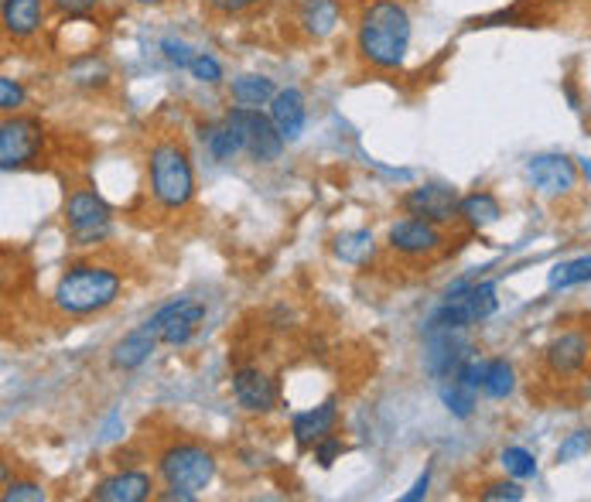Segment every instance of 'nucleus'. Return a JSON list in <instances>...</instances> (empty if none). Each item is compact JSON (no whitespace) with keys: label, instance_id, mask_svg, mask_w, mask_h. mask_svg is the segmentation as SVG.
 <instances>
[{"label":"nucleus","instance_id":"14","mask_svg":"<svg viewBox=\"0 0 591 502\" xmlns=\"http://www.w3.org/2000/svg\"><path fill=\"white\" fill-rule=\"evenodd\" d=\"M554 376H578L591 359V339L584 331H560L544 352Z\"/></svg>","mask_w":591,"mask_h":502},{"label":"nucleus","instance_id":"19","mask_svg":"<svg viewBox=\"0 0 591 502\" xmlns=\"http://www.w3.org/2000/svg\"><path fill=\"white\" fill-rule=\"evenodd\" d=\"M148 495H151L148 471H117V476L103 479L93 489V499L100 502H144Z\"/></svg>","mask_w":591,"mask_h":502},{"label":"nucleus","instance_id":"12","mask_svg":"<svg viewBox=\"0 0 591 502\" xmlns=\"http://www.w3.org/2000/svg\"><path fill=\"white\" fill-rule=\"evenodd\" d=\"M526 178L541 195H568L578 185V167L565 154H533L526 161Z\"/></svg>","mask_w":591,"mask_h":502},{"label":"nucleus","instance_id":"25","mask_svg":"<svg viewBox=\"0 0 591 502\" xmlns=\"http://www.w3.org/2000/svg\"><path fill=\"white\" fill-rule=\"evenodd\" d=\"M441 404H444L448 413L459 417V421H468V417L475 413V404H478V389H472V386L452 380V383H448V386L441 389Z\"/></svg>","mask_w":591,"mask_h":502},{"label":"nucleus","instance_id":"34","mask_svg":"<svg viewBox=\"0 0 591 502\" xmlns=\"http://www.w3.org/2000/svg\"><path fill=\"white\" fill-rule=\"evenodd\" d=\"M45 489L38 482H8L4 489V502H42Z\"/></svg>","mask_w":591,"mask_h":502},{"label":"nucleus","instance_id":"29","mask_svg":"<svg viewBox=\"0 0 591 502\" xmlns=\"http://www.w3.org/2000/svg\"><path fill=\"white\" fill-rule=\"evenodd\" d=\"M499 462L513 479H533V476H537V458H533L526 448H502Z\"/></svg>","mask_w":591,"mask_h":502},{"label":"nucleus","instance_id":"18","mask_svg":"<svg viewBox=\"0 0 591 502\" xmlns=\"http://www.w3.org/2000/svg\"><path fill=\"white\" fill-rule=\"evenodd\" d=\"M270 120L285 141H298L304 133V120H308L304 96L298 90H277V96L270 100Z\"/></svg>","mask_w":591,"mask_h":502},{"label":"nucleus","instance_id":"5","mask_svg":"<svg viewBox=\"0 0 591 502\" xmlns=\"http://www.w3.org/2000/svg\"><path fill=\"white\" fill-rule=\"evenodd\" d=\"M158 476L167 489H185L199 495L216 476V458L202 444H172V448L158 455Z\"/></svg>","mask_w":591,"mask_h":502},{"label":"nucleus","instance_id":"21","mask_svg":"<svg viewBox=\"0 0 591 502\" xmlns=\"http://www.w3.org/2000/svg\"><path fill=\"white\" fill-rule=\"evenodd\" d=\"M339 17H343L339 0H301L298 8V24L312 38H328L339 27Z\"/></svg>","mask_w":591,"mask_h":502},{"label":"nucleus","instance_id":"27","mask_svg":"<svg viewBox=\"0 0 591 502\" xmlns=\"http://www.w3.org/2000/svg\"><path fill=\"white\" fill-rule=\"evenodd\" d=\"M483 389L493 397V400H506L517 389V373L506 359H489V373H486V383Z\"/></svg>","mask_w":591,"mask_h":502},{"label":"nucleus","instance_id":"23","mask_svg":"<svg viewBox=\"0 0 591 502\" xmlns=\"http://www.w3.org/2000/svg\"><path fill=\"white\" fill-rule=\"evenodd\" d=\"M230 93L240 106H264L277 96V86L267 75H240V79H233Z\"/></svg>","mask_w":591,"mask_h":502},{"label":"nucleus","instance_id":"4","mask_svg":"<svg viewBox=\"0 0 591 502\" xmlns=\"http://www.w3.org/2000/svg\"><path fill=\"white\" fill-rule=\"evenodd\" d=\"M496 304L499 301H496V284L493 281L475 284V281H468V277H462V281L444 288V297H441L438 312L431 318L452 325V328H472L478 322L493 318Z\"/></svg>","mask_w":591,"mask_h":502},{"label":"nucleus","instance_id":"39","mask_svg":"<svg viewBox=\"0 0 591 502\" xmlns=\"http://www.w3.org/2000/svg\"><path fill=\"white\" fill-rule=\"evenodd\" d=\"M59 14H86L96 8V0H51Z\"/></svg>","mask_w":591,"mask_h":502},{"label":"nucleus","instance_id":"36","mask_svg":"<svg viewBox=\"0 0 591 502\" xmlns=\"http://www.w3.org/2000/svg\"><path fill=\"white\" fill-rule=\"evenodd\" d=\"M161 51H164V59L172 62V66H178V69H188L192 66V48L185 45V42H178V38H164L161 42Z\"/></svg>","mask_w":591,"mask_h":502},{"label":"nucleus","instance_id":"8","mask_svg":"<svg viewBox=\"0 0 591 502\" xmlns=\"http://www.w3.org/2000/svg\"><path fill=\"white\" fill-rule=\"evenodd\" d=\"M114 226V209H109L96 191L76 188L66 199V230L79 246H96L109 236Z\"/></svg>","mask_w":591,"mask_h":502},{"label":"nucleus","instance_id":"10","mask_svg":"<svg viewBox=\"0 0 591 502\" xmlns=\"http://www.w3.org/2000/svg\"><path fill=\"white\" fill-rule=\"evenodd\" d=\"M42 124L27 120V117H8L0 124V167L4 172H14V167H24L27 161H35L42 151Z\"/></svg>","mask_w":591,"mask_h":502},{"label":"nucleus","instance_id":"30","mask_svg":"<svg viewBox=\"0 0 591 502\" xmlns=\"http://www.w3.org/2000/svg\"><path fill=\"white\" fill-rule=\"evenodd\" d=\"M486 373H489V359H483L478 352H472V355L462 362V366H459L455 380H459V383H465V386H472V389H483Z\"/></svg>","mask_w":591,"mask_h":502},{"label":"nucleus","instance_id":"31","mask_svg":"<svg viewBox=\"0 0 591 502\" xmlns=\"http://www.w3.org/2000/svg\"><path fill=\"white\" fill-rule=\"evenodd\" d=\"M588 452H591V431H575V434H568L565 441H560L557 462L565 465V462H575V458H581Z\"/></svg>","mask_w":591,"mask_h":502},{"label":"nucleus","instance_id":"38","mask_svg":"<svg viewBox=\"0 0 591 502\" xmlns=\"http://www.w3.org/2000/svg\"><path fill=\"white\" fill-rule=\"evenodd\" d=\"M253 4H260V0H209V8L219 11V14H243Z\"/></svg>","mask_w":591,"mask_h":502},{"label":"nucleus","instance_id":"6","mask_svg":"<svg viewBox=\"0 0 591 502\" xmlns=\"http://www.w3.org/2000/svg\"><path fill=\"white\" fill-rule=\"evenodd\" d=\"M230 130L236 133V141L243 148V154H250L257 164H270L285 151V137L274 127L270 117H264L257 106H233L227 114Z\"/></svg>","mask_w":591,"mask_h":502},{"label":"nucleus","instance_id":"28","mask_svg":"<svg viewBox=\"0 0 591 502\" xmlns=\"http://www.w3.org/2000/svg\"><path fill=\"white\" fill-rule=\"evenodd\" d=\"M206 144H209V151H212V157H216V161H233V157L243 151V148H240V141H236V133L230 130V124H227V120H222V127L209 130Z\"/></svg>","mask_w":591,"mask_h":502},{"label":"nucleus","instance_id":"3","mask_svg":"<svg viewBox=\"0 0 591 502\" xmlns=\"http://www.w3.org/2000/svg\"><path fill=\"white\" fill-rule=\"evenodd\" d=\"M148 175H151V195L161 209L178 212L192 202L195 195V172L185 148L164 141L151 151L148 157Z\"/></svg>","mask_w":591,"mask_h":502},{"label":"nucleus","instance_id":"16","mask_svg":"<svg viewBox=\"0 0 591 502\" xmlns=\"http://www.w3.org/2000/svg\"><path fill=\"white\" fill-rule=\"evenodd\" d=\"M335 421H339V410H335V400H325L312 410H301L294 413L291 421V431H294V441L301 448H315L322 437H328L335 431Z\"/></svg>","mask_w":591,"mask_h":502},{"label":"nucleus","instance_id":"2","mask_svg":"<svg viewBox=\"0 0 591 502\" xmlns=\"http://www.w3.org/2000/svg\"><path fill=\"white\" fill-rule=\"evenodd\" d=\"M120 288L124 277L117 270H109L103 264H76L59 277L51 304L69 318L96 315L120 297Z\"/></svg>","mask_w":591,"mask_h":502},{"label":"nucleus","instance_id":"40","mask_svg":"<svg viewBox=\"0 0 591 502\" xmlns=\"http://www.w3.org/2000/svg\"><path fill=\"white\" fill-rule=\"evenodd\" d=\"M428 486H431V468H425V476H420V479L414 482V489H410V492H404L401 499H404V502H417V499H425V495H428Z\"/></svg>","mask_w":591,"mask_h":502},{"label":"nucleus","instance_id":"32","mask_svg":"<svg viewBox=\"0 0 591 502\" xmlns=\"http://www.w3.org/2000/svg\"><path fill=\"white\" fill-rule=\"evenodd\" d=\"M188 72H192L195 79H199V82H209V86H216V82L222 79V66L212 59L209 51H199V55H195L192 66H188Z\"/></svg>","mask_w":591,"mask_h":502},{"label":"nucleus","instance_id":"7","mask_svg":"<svg viewBox=\"0 0 591 502\" xmlns=\"http://www.w3.org/2000/svg\"><path fill=\"white\" fill-rule=\"evenodd\" d=\"M420 339H425V370L434 380H455L459 366L472 355L465 328H452V325H444L438 318H428L425 331H420Z\"/></svg>","mask_w":591,"mask_h":502},{"label":"nucleus","instance_id":"37","mask_svg":"<svg viewBox=\"0 0 591 502\" xmlns=\"http://www.w3.org/2000/svg\"><path fill=\"white\" fill-rule=\"evenodd\" d=\"M346 448H343V441L335 437V434H328V437H322L318 444H315V462L322 465V468H332V462L339 458Z\"/></svg>","mask_w":591,"mask_h":502},{"label":"nucleus","instance_id":"22","mask_svg":"<svg viewBox=\"0 0 591 502\" xmlns=\"http://www.w3.org/2000/svg\"><path fill=\"white\" fill-rule=\"evenodd\" d=\"M332 254L339 257L343 264H352V267L370 264V260H373V254H376L373 233H370V230H349V233H343V236H335Z\"/></svg>","mask_w":591,"mask_h":502},{"label":"nucleus","instance_id":"24","mask_svg":"<svg viewBox=\"0 0 591 502\" xmlns=\"http://www.w3.org/2000/svg\"><path fill=\"white\" fill-rule=\"evenodd\" d=\"M459 215L468 222L472 230H486V226H493V222H496L502 212H499V202L493 199L489 191H475V195H465V199H462Z\"/></svg>","mask_w":591,"mask_h":502},{"label":"nucleus","instance_id":"33","mask_svg":"<svg viewBox=\"0 0 591 502\" xmlns=\"http://www.w3.org/2000/svg\"><path fill=\"white\" fill-rule=\"evenodd\" d=\"M21 106H24L21 82L4 75V79H0V109H4V114H14V109H21Z\"/></svg>","mask_w":591,"mask_h":502},{"label":"nucleus","instance_id":"13","mask_svg":"<svg viewBox=\"0 0 591 502\" xmlns=\"http://www.w3.org/2000/svg\"><path fill=\"white\" fill-rule=\"evenodd\" d=\"M390 246L397 249V254H407V257H428L434 249H441L444 236L434 222L420 219V215H404L390 226Z\"/></svg>","mask_w":591,"mask_h":502},{"label":"nucleus","instance_id":"9","mask_svg":"<svg viewBox=\"0 0 591 502\" xmlns=\"http://www.w3.org/2000/svg\"><path fill=\"white\" fill-rule=\"evenodd\" d=\"M206 322V304L192 301V297H175L167 301L164 308H158L148 325L158 331V339L164 346H188L192 335L199 331V325Z\"/></svg>","mask_w":591,"mask_h":502},{"label":"nucleus","instance_id":"26","mask_svg":"<svg viewBox=\"0 0 591 502\" xmlns=\"http://www.w3.org/2000/svg\"><path fill=\"white\" fill-rule=\"evenodd\" d=\"M551 291H560V288H575V284H591V257H578V260H568V264H557L547 277Z\"/></svg>","mask_w":591,"mask_h":502},{"label":"nucleus","instance_id":"20","mask_svg":"<svg viewBox=\"0 0 591 502\" xmlns=\"http://www.w3.org/2000/svg\"><path fill=\"white\" fill-rule=\"evenodd\" d=\"M42 14L45 4L42 0H4L0 4V17H4V32L18 42L32 38L38 27H42Z\"/></svg>","mask_w":591,"mask_h":502},{"label":"nucleus","instance_id":"11","mask_svg":"<svg viewBox=\"0 0 591 502\" xmlns=\"http://www.w3.org/2000/svg\"><path fill=\"white\" fill-rule=\"evenodd\" d=\"M404 209H407V215H420V219L434 222V226H444V222L459 219L462 199H459L455 188L431 182V185H420V188L407 191L404 195Z\"/></svg>","mask_w":591,"mask_h":502},{"label":"nucleus","instance_id":"17","mask_svg":"<svg viewBox=\"0 0 591 502\" xmlns=\"http://www.w3.org/2000/svg\"><path fill=\"white\" fill-rule=\"evenodd\" d=\"M158 342H161L158 331L144 322L140 328H134V331L124 335V339L114 346V355H109V359H114V366L124 370V373L140 370V366H144V362L151 359V352L158 349Z\"/></svg>","mask_w":591,"mask_h":502},{"label":"nucleus","instance_id":"1","mask_svg":"<svg viewBox=\"0 0 591 502\" xmlns=\"http://www.w3.org/2000/svg\"><path fill=\"white\" fill-rule=\"evenodd\" d=\"M359 55L376 69H401L410 48V14L401 0H373L359 14Z\"/></svg>","mask_w":591,"mask_h":502},{"label":"nucleus","instance_id":"15","mask_svg":"<svg viewBox=\"0 0 591 502\" xmlns=\"http://www.w3.org/2000/svg\"><path fill=\"white\" fill-rule=\"evenodd\" d=\"M233 397L246 413H267L277 407V383L257 366H243L233 373Z\"/></svg>","mask_w":591,"mask_h":502},{"label":"nucleus","instance_id":"35","mask_svg":"<svg viewBox=\"0 0 591 502\" xmlns=\"http://www.w3.org/2000/svg\"><path fill=\"white\" fill-rule=\"evenodd\" d=\"M523 489L520 482H493L483 489V502H520Z\"/></svg>","mask_w":591,"mask_h":502}]
</instances>
